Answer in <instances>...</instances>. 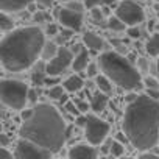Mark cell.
<instances>
[{
	"instance_id": "6da1fadb",
	"label": "cell",
	"mask_w": 159,
	"mask_h": 159,
	"mask_svg": "<svg viewBox=\"0 0 159 159\" xmlns=\"http://www.w3.org/2000/svg\"><path fill=\"white\" fill-rule=\"evenodd\" d=\"M122 128L134 148L151 150L159 140V100L137 95L125 109Z\"/></svg>"
},
{
	"instance_id": "7a4b0ae2",
	"label": "cell",
	"mask_w": 159,
	"mask_h": 159,
	"mask_svg": "<svg viewBox=\"0 0 159 159\" xmlns=\"http://www.w3.org/2000/svg\"><path fill=\"white\" fill-rule=\"evenodd\" d=\"M66 129L67 125L53 105L38 103L33 108L31 117L22 120L19 136L38 143L50 153H56L64 147L67 140Z\"/></svg>"
},
{
	"instance_id": "3957f363",
	"label": "cell",
	"mask_w": 159,
	"mask_h": 159,
	"mask_svg": "<svg viewBox=\"0 0 159 159\" xmlns=\"http://www.w3.org/2000/svg\"><path fill=\"white\" fill-rule=\"evenodd\" d=\"M44 42L45 38L41 28H16L0 41V62L10 72L27 70L41 58Z\"/></svg>"
},
{
	"instance_id": "277c9868",
	"label": "cell",
	"mask_w": 159,
	"mask_h": 159,
	"mask_svg": "<svg viewBox=\"0 0 159 159\" xmlns=\"http://www.w3.org/2000/svg\"><path fill=\"white\" fill-rule=\"evenodd\" d=\"M98 66L100 70L112 81V84L125 91H136L142 86L139 69L134 67L133 62L119 52H103L98 58Z\"/></svg>"
},
{
	"instance_id": "5b68a950",
	"label": "cell",
	"mask_w": 159,
	"mask_h": 159,
	"mask_svg": "<svg viewBox=\"0 0 159 159\" xmlns=\"http://www.w3.org/2000/svg\"><path fill=\"white\" fill-rule=\"evenodd\" d=\"M28 84L20 80H0V102L11 109L20 111L28 103Z\"/></svg>"
},
{
	"instance_id": "8992f818",
	"label": "cell",
	"mask_w": 159,
	"mask_h": 159,
	"mask_svg": "<svg viewBox=\"0 0 159 159\" xmlns=\"http://www.w3.org/2000/svg\"><path fill=\"white\" fill-rule=\"evenodd\" d=\"M83 128H84L86 140L91 145L97 147V145H100V143H103L106 140V137L109 134V129H111V125L106 120H103L98 116H95V114H88Z\"/></svg>"
},
{
	"instance_id": "52a82bcc",
	"label": "cell",
	"mask_w": 159,
	"mask_h": 159,
	"mask_svg": "<svg viewBox=\"0 0 159 159\" xmlns=\"http://www.w3.org/2000/svg\"><path fill=\"white\" fill-rule=\"evenodd\" d=\"M116 16L126 25H140L145 20V11L143 8L134 2V0H120L117 8H116Z\"/></svg>"
},
{
	"instance_id": "ba28073f",
	"label": "cell",
	"mask_w": 159,
	"mask_h": 159,
	"mask_svg": "<svg viewBox=\"0 0 159 159\" xmlns=\"http://www.w3.org/2000/svg\"><path fill=\"white\" fill-rule=\"evenodd\" d=\"M72 59H73V52L69 50L64 45H59L56 55L45 62V72H47V75L61 76L69 67H72Z\"/></svg>"
},
{
	"instance_id": "9c48e42d",
	"label": "cell",
	"mask_w": 159,
	"mask_h": 159,
	"mask_svg": "<svg viewBox=\"0 0 159 159\" xmlns=\"http://www.w3.org/2000/svg\"><path fill=\"white\" fill-rule=\"evenodd\" d=\"M14 157L17 159H47L50 157L53 153L47 151L45 148L39 147L38 143L28 140V139H24L20 137L16 143V148H14Z\"/></svg>"
},
{
	"instance_id": "30bf717a",
	"label": "cell",
	"mask_w": 159,
	"mask_h": 159,
	"mask_svg": "<svg viewBox=\"0 0 159 159\" xmlns=\"http://www.w3.org/2000/svg\"><path fill=\"white\" fill-rule=\"evenodd\" d=\"M56 17H58V22L62 25V28L80 31L83 27V11H76V10L66 7L56 11Z\"/></svg>"
},
{
	"instance_id": "8fae6325",
	"label": "cell",
	"mask_w": 159,
	"mask_h": 159,
	"mask_svg": "<svg viewBox=\"0 0 159 159\" xmlns=\"http://www.w3.org/2000/svg\"><path fill=\"white\" fill-rule=\"evenodd\" d=\"M67 156L72 159H92V157H97L98 153L95 147L88 142V143H76L70 147L67 151Z\"/></svg>"
},
{
	"instance_id": "7c38bea8",
	"label": "cell",
	"mask_w": 159,
	"mask_h": 159,
	"mask_svg": "<svg viewBox=\"0 0 159 159\" xmlns=\"http://www.w3.org/2000/svg\"><path fill=\"white\" fill-rule=\"evenodd\" d=\"M89 50L84 47V45H80L78 52L73 55V59H72V69L75 72H83L86 70L88 64H89Z\"/></svg>"
},
{
	"instance_id": "4fadbf2b",
	"label": "cell",
	"mask_w": 159,
	"mask_h": 159,
	"mask_svg": "<svg viewBox=\"0 0 159 159\" xmlns=\"http://www.w3.org/2000/svg\"><path fill=\"white\" fill-rule=\"evenodd\" d=\"M83 45L92 52H102L105 48V39L94 31H84L83 34Z\"/></svg>"
},
{
	"instance_id": "5bb4252c",
	"label": "cell",
	"mask_w": 159,
	"mask_h": 159,
	"mask_svg": "<svg viewBox=\"0 0 159 159\" xmlns=\"http://www.w3.org/2000/svg\"><path fill=\"white\" fill-rule=\"evenodd\" d=\"M109 103V98H108V94L102 92V91H95L92 95H91V100H89V108L94 111V112H103L106 109Z\"/></svg>"
},
{
	"instance_id": "9a60e30c",
	"label": "cell",
	"mask_w": 159,
	"mask_h": 159,
	"mask_svg": "<svg viewBox=\"0 0 159 159\" xmlns=\"http://www.w3.org/2000/svg\"><path fill=\"white\" fill-rule=\"evenodd\" d=\"M33 0H0V11L5 13H17L25 10Z\"/></svg>"
},
{
	"instance_id": "2e32d148",
	"label": "cell",
	"mask_w": 159,
	"mask_h": 159,
	"mask_svg": "<svg viewBox=\"0 0 159 159\" xmlns=\"http://www.w3.org/2000/svg\"><path fill=\"white\" fill-rule=\"evenodd\" d=\"M62 86H64V89L67 91V92H80L83 89V86H84V81H83V78L80 76L78 73H73V75H70V76H67L66 80H64V83H62Z\"/></svg>"
},
{
	"instance_id": "e0dca14e",
	"label": "cell",
	"mask_w": 159,
	"mask_h": 159,
	"mask_svg": "<svg viewBox=\"0 0 159 159\" xmlns=\"http://www.w3.org/2000/svg\"><path fill=\"white\" fill-rule=\"evenodd\" d=\"M47 97L52 98V100H56V102H59V103H66V102H67V91L64 89V86L55 84V86H50V88H48Z\"/></svg>"
},
{
	"instance_id": "ac0fdd59",
	"label": "cell",
	"mask_w": 159,
	"mask_h": 159,
	"mask_svg": "<svg viewBox=\"0 0 159 159\" xmlns=\"http://www.w3.org/2000/svg\"><path fill=\"white\" fill-rule=\"evenodd\" d=\"M145 50L150 56L153 58H157L159 56V33L154 31L145 42Z\"/></svg>"
},
{
	"instance_id": "d6986e66",
	"label": "cell",
	"mask_w": 159,
	"mask_h": 159,
	"mask_svg": "<svg viewBox=\"0 0 159 159\" xmlns=\"http://www.w3.org/2000/svg\"><path fill=\"white\" fill-rule=\"evenodd\" d=\"M47 78V72H45V64H39L34 67V70L31 72V83L34 86H44V81Z\"/></svg>"
},
{
	"instance_id": "ffe728a7",
	"label": "cell",
	"mask_w": 159,
	"mask_h": 159,
	"mask_svg": "<svg viewBox=\"0 0 159 159\" xmlns=\"http://www.w3.org/2000/svg\"><path fill=\"white\" fill-rule=\"evenodd\" d=\"M58 48H59V45H58L55 41H48V42L45 41L44 45H42V50H41V58H42L44 61H48L50 58H53V56L56 55Z\"/></svg>"
},
{
	"instance_id": "44dd1931",
	"label": "cell",
	"mask_w": 159,
	"mask_h": 159,
	"mask_svg": "<svg viewBox=\"0 0 159 159\" xmlns=\"http://www.w3.org/2000/svg\"><path fill=\"white\" fill-rule=\"evenodd\" d=\"M95 86H97V89L98 91H102V92H105V94H109L111 91H112V81L111 80L103 73V75H97L95 76Z\"/></svg>"
},
{
	"instance_id": "7402d4cb",
	"label": "cell",
	"mask_w": 159,
	"mask_h": 159,
	"mask_svg": "<svg viewBox=\"0 0 159 159\" xmlns=\"http://www.w3.org/2000/svg\"><path fill=\"white\" fill-rule=\"evenodd\" d=\"M106 27L111 30V31H117V33H120V31H125L126 30V25L117 17V16H112V17H109L108 20H106Z\"/></svg>"
},
{
	"instance_id": "603a6c76",
	"label": "cell",
	"mask_w": 159,
	"mask_h": 159,
	"mask_svg": "<svg viewBox=\"0 0 159 159\" xmlns=\"http://www.w3.org/2000/svg\"><path fill=\"white\" fill-rule=\"evenodd\" d=\"M14 28V22L13 19L8 16V13L5 11H0V30L2 31H10Z\"/></svg>"
},
{
	"instance_id": "cb8c5ba5",
	"label": "cell",
	"mask_w": 159,
	"mask_h": 159,
	"mask_svg": "<svg viewBox=\"0 0 159 159\" xmlns=\"http://www.w3.org/2000/svg\"><path fill=\"white\" fill-rule=\"evenodd\" d=\"M108 150H109V154H111V156L119 157V156H122V154L125 153V143H122L120 140L116 139V140H112V142L109 143Z\"/></svg>"
},
{
	"instance_id": "d4e9b609",
	"label": "cell",
	"mask_w": 159,
	"mask_h": 159,
	"mask_svg": "<svg viewBox=\"0 0 159 159\" xmlns=\"http://www.w3.org/2000/svg\"><path fill=\"white\" fill-rule=\"evenodd\" d=\"M119 0H83V5L86 8H94V7H105V5H112Z\"/></svg>"
},
{
	"instance_id": "484cf974",
	"label": "cell",
	"mask_w": 159,
	"mask_h": 159,
	"mask_svg": "<svg viewBox=\"0 0 159 159\" xmlns=\"http://www.w3.org/2000/svg\"><path fill=\"white\" fill-rule=\"evenodd\" d=\"M91 10H92V20L97 25H106V19H105L103 11H100V7H94Z\"/></svg>"
},
{
	"instance_id": "4316f807",
	"label": "cell",
	"mask_w": 159,
	"mask_h": 159,
	"mask_svg": "<svg viewBox=\"0 0 159 159\" xmlns=\"http://www.w3.org/2000/svg\"><path fill=\"white\" fill-rule=\"evenodd\" d=\"M64 109L70 114V116H73V117H76V116H80L81 112H80V109H78V106H76V103L75 102H66L64 103Z\"/></svg>"
},
{
	"instance_id": "83f0119b",
	"label": "cell",
	"mask_w": 159,
	"mask_h": 159,
	"mask_svg": "<svg viewBox=\"0 0 159 159\" xmlns=\"http://www.w3.org/2000/svg\"><path fill=\"white\" fill-rule=\"evenodd\" d=\"M98 73H100V66L89 61V64H88V67H86V75H88L89 78H95Z\"/></svg>"
},
{
	"instance_id": "f1b7e54d",
	"label": "cell",
	"mask_w": 159,
	"mask_h": 159,
	"mask_svg": "<svg viewBox=\"0 0 159 159\" xmlns=\"http://www.w3.org/2000/svg\"><path fill=\"white\" fill-rule=\"evenodd\" d=\"M143 84L147 89H159V78H153V76H147L143 80Z\"/></svg>"
},
{
	"instance_id": "f546056e",
	"label": "cell",
	"mask_w": 159,
	"mask_h": 159,
	"mask_svg": "<svg viewBox=\"0 0 159 159\" xmlns=\"http://www.w3.org/2000/svg\"><path fill=\"white\" fill-rule=\"evenodd\" d=\"M126 33L131 39H139L140 38V30H139V25H131L126 28Z\"/></svg>"
},
{
	"instance_id": "4dcf8cb0",
	"label": "cell",
	"mask_w": 159,
	"mask_h": 159,
	"mask_svg": "<svg viewBox=\"0 0 159 159\" xmlns=\"http://www.w3.org/2000/svg\"><path fill=\"white\" fill-rule=\"evenodd\" d=\"M34 2H36L38 7H41L44 10H50L53 7V3H55V0H34Z\"/></svg>"
},
{
	"instance_id": "1f68e13d",
	"label": "cell",
	"mask_w": 159,
	"mask_h": 159,
	"mask_svg": "<svg viewBox=\"0 0 159 159\" xmlns=\"http://www.w3.org/2000/svg\"><path fill=\"white\" fill-rule=\"evenodd\" d=\"M58 31H59V28H58L55 24H48V25H47V28H45V33H47L48 36H56V34H58Z\"/></svg>"
},
{
	"instance_id": "d6a6232c",
	"label": "cell",
	"mask_w": 159,
	"mask_h": 159,
	"mask_svg": "<svg viewBox=\"0 0 159 159\" xmlns=\"http://www.w3.org/2000/svg\"><path fill=\"white\" fill-rule=\"evenodd\" d=\"M31 114H33V108H22V109H20V119H22V120L30 119Z\"/></svg>"
},
{
	"instance_id": "836d02e7",
	"label": "cell",
	"mask_w": 159,
	"mask_h": 159,
	"mask_svg": "<svg viewBox=\"0 0 159 159\" xmlns=\"http://www.w3.org/2000/svg\"><path fill=\"white\" fill-rule=\"evenodd\" d=\"M13 151L7 150V147H0V159H3V157H13Z\"/></svg>"
},
{
	"instance_id": "e575fe53",
	"label": "cell",
	"mask_w": 159,
	"mask_h": 159,
	"mask_svg": "<svg viewBox=\"0 0 159 159\" xmlns=\"http://www.w3.org/2000/svg\"><path fill=\"white\" fill-rule=\"evenodd\" d=\"M34 19H36L38 22H47V20H48V14H45V13H41V11H38V13L34 14Z\"/></svg>"
},
{
	"instance_id": "d590c367",
	"label": "cell",
	"mask_w": 159,
	"mask_h": 159,
	"mask_svg": "<svg viewBox=\"0 0 159 159\" xmlns=\"http://www.w3.org/2000/svg\"><path fill=\"white\" fill-rule=\"evenodd\" d=\"M137 62H139V72H140V70L147 72V69H148V62H147V59H145V58H139Z\"/></svg>"
},
{
	"instance_id": "8d00e7d4",
	"label": "cell",
	"mask_w": 159,
	"mask_h": 159,
	"mask_svg": "<svg viewBox=\"0 0 159 159\" xmlns=\"http://www.w3.org/2000/svg\"><path fill=\"white\" fill-rule=\"evenodd\" d=\"M28 102L30 103H36L38 102V92L34 89H30L28 91Z\"/></svg>"
},
{
	"instance_id": "74e56055",
	"label": "cell",
	"mask_w": 159,
	"mask_h": 159,
	"mask_svg": "<svg viewBox=\"0 0 159 159\" xmlns=\"http://www.w3.org/2000/svg\"><path fill=\"white\" fill-rule=\"evenodd\" d=\"M148 97H151V98H156V100H159V89H147V92H145Z\"/></svg>"
},
{
	"instance_id": "f35d334b",
	"label": "cell",
	"mask_w": 159,
	"mask_h": 159,
	"mask_svg": "<svg viewBox=\"0 0 159 159\" xmlns=\"http://www.w3.org/2000/svg\"><path fill=\"white\" fill-rule=\"evenodd\" d=\"M10 143V137L3 133H0V147H8Z\"/></svg>"
},
{
	"instance_id": "ab89813d",
	"label": "cell",
	"mask_w": 159,
	"mask_h": 159,
	"mask_svg": "<svg viewBox=\"0 0 159 159\" xmlns=\"http://www.w3.org/2000/svg\"><path fill=\"white\" fill-rule=\"evenodd\" d=\"M67 7H69V8H72V10H76V11H83V7H84V5L76 3V2H70Z\"/></svg>"
},
{
	"instance_id": "60d3db41",
	"label": "cell",
	"mask_w": 159,
	"mask_h": 159,
	"mask_svg": "<svg viewBox=\"0 0 159 159\" xmlns=\"http://www.w3.org/2000/svg\"><path fill=\"white\" fill-rule=\"evenodd\" d=\"M154 10H156V14H157V19H159V2H156V7H154Z\"/></svg>"
},
{
	"instance_id": "b9f144b4",
	"label": "cell",
	"mask_w": 159,
	"mask_h": 159,
	"mask_svg": "<svg viewBox=\"0 0 159 159\" xmlns=\"http://www.w3.org/2000/svg\"><path fill=\"white\" fill-rule=\"evenodd\" d=\"M159 58V56H157ZM156 70H157V78H159V59H157V64H156Z\"/></svg>"
},
{
	"instance_id": "7bdbcfd3",
	"label": "cell",
	"mask_w": 159,
	"mask_h": 159,
	"mask_svg": "<svg viewBox=\"0 0 159 159\" xmlns=\"http://www.w3.org/2000/svg\"><path fill=\"white\" fill-rule=\"evenodd\" d=\"M2 129H3V126H2V123H0V133H2Z\"/></svg>"
},
{
	"instance_id": "ee69618b",
	"label": "cell",
	"mask_w": 159,
	"mask_h": 159,
	"mask_svg": "<svg viewBox=\"0 0 159 159\" xmlns=\"http://www.w3.org/2000/svg\"><path fill=\"white\" fill-rule=\"evenodd\" d=\"M154 2H159V0H154Z\"/></svg>"
}]
</instances>
